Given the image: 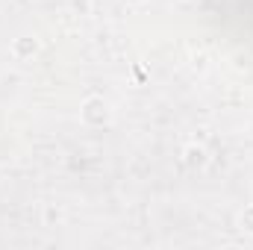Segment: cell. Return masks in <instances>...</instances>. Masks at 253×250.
<instances>
[{"label": "cell", "instance_id": "cell-1", "mask_svg": "<svg viewBox=\"0 0 253 250\" xmlns=\"http://www.w3.org/2000/svg\"><path fill=\"white\" fill-rule=\"evenodd\" d=\"M80 115H83V121L88 126H103V124H109V118H112L109 103H106L103 97H88V100L83 103Z\"/></svg>", "mask_w": 253, "mask_h": 250}, {"label": "cell", "instance_id": "cell-2", "mask_svg": "<svg viewBox=\"0 0 253 250\" xmlns=\"http://www.w3.org/2000/svg\"><path fill=\"white\" fill-rule=\"evenodd\" d=\"M39 53V42L36 39H30V36H21V39H15V44H12V56L15 59H33Z\"/></svg>", "mask_w": 253, "mask_h": 250}, {"label": "cell", "instance_id": "cell-3", "mask_svg": "<svg viewBox=\"0 0 253 250\" xmlns=\"http://www.w3.org/2000/svg\"><path fill=\"white\" fill-rule=\"evenodd\" d=\"M186 165H189V168H203V165H206V150L191 144L189 150H186Z\"/></svg>", "mask_w": 253, "mask_h": 250}, {"label": "cell", "instance_id": "cell-4", "mask_svg": "<svg viewBox=\"0 0 253 250\" xmlns=\"http://www.w3.org/2000/svg\"><path fill=\"white\" fill-rule=\"evenodd\" d=\"M239 230L248 233V236H253V203L251 206H245V212L239 215Z\"/></svg>", "mask_w": 253, "mask_h": 250}, {"label": "cell", "instance_id": "cell-5", "mask_svg": "<svg viewBox=\"0 0 253 250\" xmlns=\"http://www.w3.org/2000/svg\"><path fill=\"white\" fill-rule=\"evenodd\" d=\"M124 3H129V6H138V3H144V0H124Z\"/></svg>", "mask_w": 253, "mask_h": 250}]
</instances>
